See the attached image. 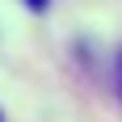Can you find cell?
<instances>
[{
	"label": "cell",
	"mask_w": 122,
	"mask_h": 122,
	"mask_svg": "<svg viewBox=\"0 0 122 122\" xmlns=\"http://www.w3.org/2000/svg\"><path fill=\"white\" fill-rule=\"evenodd\" d=\"M25 4H30V9H34V13H42V9H46V4H51V0H25Z\"/></svg>",
	"instance_id": "1"
},
{
	"label": "cell",
	"mask_w": 122,
	"mask_h": 122,
	"mask_svg": "<svg viewBox=\"0 0 122 122\" xmlns=\"http://www.w3.org/2000/svg\"><path fill=\"white\" fill-rule=\"evenodd\" d=\"M118 76H122V59H118Z\"/></svg>",
	"instance_id": "2"
},
{
	"label": "cell",
	"mask_w": 122,
	"mask_h": 122,
	"mask_svg": "<svg viewBox=\"0 0 122 122\" xmlns=\"http://www.w3.org/2000/svg\"><path fill=\"white\" fill-rule=\"evenodd\" d=\"M0 122H4V114H0Z\"/></svg>",
	"instance_id": "3"
}]
</instances>
